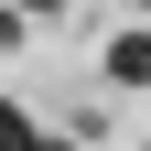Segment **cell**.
Returning a JSON list of instances; mask_svg holds the SVG:
<instances>
[{"instance_id":"cell-4","label":"cell","mask_w":151,"mask_h":151,"mask_svg":"<svg viewBox=\"0 0 151 151\" xmlns=\"http://www.w3.org/2000/svg\"><path fill=\"white\" fill-rule=\"evenodd\" d=\"M32 151H76V140H43V129H32Z\"/></svg>"},{"instance_id":"cell-1","label":"cell","mask_w":151,"mask_h":151,"mask_svg":"<svg viewBox=\"0 0 151 151\" xmlns=\"http://www.w3.org/2000/svg\"><path fill=\"white\" fill-rule=\"evenodd\" d=\"M108 76H119V86H151V32H119V43H108Z\"/></svg>"},{"instance_id":"cell-2","label":"cell","mask_w":151,"mask_h":151,"mask_svg":"<svg viewBox=\"0 0 151 151\" xmlns=\"http://www.w3.org/2000/svg\"><path fill=\"white\" fill-rule=\"evenodd\" d=\"M0 151H32V119H22L11 97H0Z\"/></svg>"},{"instance_id":"cell-3","label":"cell","mask_w":151,"mask_h":151,"mask_svg":"<svg viewBox=\"0 0 151 151\" xmlns=\"http://www.w3.org/2000/svg\"><path fill=\"white\" fill-rule=\"evenodd\" d=\"M0 43H22V11H11V0H0Z\"/></svg>"},{"instance_id":"cell-5","label":"cell","mask_w":151,"mask_h":151,"mask_svg":"<svg viewBox=\"0 0 151 151\" xmlns=\"http://www.w3.org/2000/svg\"><path fill=\"white\" fill-rule=\"evenodd\" d=\"M129 11H151V0H129Z\"/></svg>"}]
</instances>
